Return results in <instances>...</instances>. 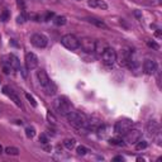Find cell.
Instances as JSON below:
<instances>
[{"label": "cell", "instance_id": "12", "mask_svg": "<svg viewBox=\"0 0 162 162\" xmlns=\"http://www.w3.org/2000/svg\"><path fill=\"white\" fill-rule=\"evenodd\" d=\"M3 93L7 95L8 98H10V100H13L17 106H22V103H20V99L18 98V95L15 94L14 91L9 88V86H3Z\"/></svg>", "mask_w": 162, "mask_h": 162}, {"label": "cell", "instance_id": "25", "mask_svg": "<svg viewBox=\"0 0 162 162\" xmlns=\"http://www.w3.org/2000/svg\"><path fill=\"white\" fill-rule=\"evenodd\" d=\"M53 22H54L56 25H65L66 24V18L65 17H56Z\"/></svg>", "mask_w": 162, "mask_h": 162}, {"label": "cell", "instance_id": "32", "mask_svg": "<svg viewBox=\"0 0 162 162\" xmlns=\"http://www.w3.org/2000/svg\"><path fill=\"white\" fill-rule=\"evenodd\" d=\"M148 4H152V5H160L161 4V0H147Z\"/></svg>", "mask_w": 162, "mask_h": 162}, {"label": "cell", "instance_id": "14", "mask_svg": "<svg viewBox=\"0 0 162 162\" xmlns=\"http://www.w3.org/2000/svg\"><path fill=\"white\" fill-rule=\"evenodd\" d=\"M1 68H3V72H4L5 75H9V74L14 70L13 66H12V63H10L8 56H4V57H1Z\"/></svg>", "mask_w": 162, "mask_h": 162}, {"label": "cell", "instance_id": "15", "mask_svg": "<svg viewBox=\"0 0 162 162\" xmlns=\"http://www.w3.org/2000/svg\"><path fill=\"white\" fill-rule=\"evenodd\" d=\"M88 4L91 8H98V9H103V10L108 9V4L104 0H88Z\"/></svg>", "mask_w": 162, "mask_h": 162}, {"label": "cell", "instance_id": "24", "mask_svg": "<svg viewBox=\"0 0 162 162\" xmlns=\"http://www.w3.org/2000/svg\"><path fill=\"white\" fill-rule=\"evenodd\" d=\"M109 143L113 144V146H124V142L122 141L120 138H110Z\"/></svg>", "mask_w": 162, "mask_h": 162}, {"label": "cell", "instance_id": "3", "mask_svg": "<svg viewBox=\"0 0 162 162\" xmlns=\"http://www.w3.org/2000/svg\"><path fill=\"white\" fill-rule=\"evenodd\" d=\"M54 108L60 114H62V115L66 116V114H68L70 111L72 110V105H71V103L68 101L67 98H65V96H60V98H57L56 101H54Z\"/></svg>", "mask_w": 162, "mask_h": 162}, {"label": "cell", "instance_id": "5", "mask_svg": "<svg viewBox=\"0 0 162 162\" xmlns=\"http://www.w3.org/2000/svg\"><path fill=\"white\" fill-rule=\"evenodd\" d=\"M132 127H133V123H132V120L129 119H120L115 123L114 125V132L116 134H125L127 132H128Z\"/></svg>", "mask_w": 162, "mask_h": 162}, {"label": "cell", "instance_id": "29", "mask_svg": "<svg viewBox=\"0 0 162 162\" xmlns=\"http://www.w3.org/2000/svg\"><path fill=\"white\" fill-rule=\"evenodd\" d=\"M39 142H40L42 144H47V143H48L47 135H46V134H40V135H39Z\"/></svg>", "mask_w": 162, "mask_h": 162}, {"label": "cell", "instance_id": "16", "mask_svg": "<svg viewBox=\"0 0 162 162\" xmlns=\"http://www.w3.org/2000/svg\"><path fill=\"white\" fill-rule=\"evenodd\" d=\"M108 47H109V46L106 44L104 40H95V51H94V52H96L99 56H101V54H103V52Z\"/></svg>", "mask_w": 162, "mask_h": 162}, {"label": "cell", "instance_id": "9", "mask_svg": "<svg viewBox=\"0 0 162 162\" xmlns=\"http://www.w3.org/2000/svg\"><path fill=\"white\" fill-rule=\"evenodd\" d=\"M38 66V57L33 52H28L25 54V67L28 70H34Z\"/></svg>", "mask_w": 162, "mask_h": 162}, {"label": "cell", "instance_id": "30", "mask_svg": "<svg viewBox=\"0 0 162 162\" xmlns=\"http://www.w3.org/2000/svg\"><path fill=\"white\" fill-rule=\"evenodd\" d=\"M47 119L51 122V123H56V118H54V115L52 114V113H51V111H47Z\"/></svg>", "mask_w": 162, "mask_h": 162}, {"label": "cell", "instance_id": "19", "mask_svg": "<svg viewBox=\"0 0 162 162\" xmlns=\"http://www.w3.org/2000/svg\"><path fill=\"white\" fill-rule=\"evenodd\" d=\"M5 153L9 156H18L19 155V149L17 147H7L5 148Z\"/></svg>", "mask_w": 162, "mask_h": 162}, {"label": "cell", "instance_id": "28", "mask_svg": "<svg viewBox=\"0 0 162 162\" xmlns=\"http://www.w3.org/2000/svg\"><path fill=\"white\" fill-rule=\"evenodd\" d=\"M25 98H27V100L29 101L30 104H32V106H34V108L37 106V101L34 100V98H33V96L30 95V94H28V93H27V94H25Z\"/></svg>", "mask_w": 162, "mask_h": 162}, {"label": "cell", "instance_id": "26", "mask_svg": "<svg viewBox=\"0 0 162 162\" xmlns=\"http://www.w3.org/2000/svg\"><path fill=\"white\" fill-rule=\"evenodd\" d=\"M76 152H77V155H81V156H84V155H86L88 153V148L86 147H84V146H79L77 148H76Z\"/></svg>", "mask_w": 162, "mask_h": 162}, {"label": "cell", "instance_id": "22", "mask_svg": "<svg viewBox=\"0 0 162 162\" xmlns=\"http://www.w3.org/2000/svg\"><path fill=\"white\" fill-rule=\"evenodd\" d=\"M25 135H27L28 138H33L35 135V129L33 127H27V128H25Z\"/></svg>", "mask_w": 162, "mask_h": 162}, {"label": "cell", "instance_id": "36", "mask_svg": "<svg viewBox=\"0 0 162 162\" xmlns=\"http://www.w3.org/2000/svg\"><path fill=\"white\" fill-rule=\"evenodd\" d=\"M156 35H157V37H161V32H160V29H157V32H156Z\"/></svg>", "mask_w": 162, "mask_h": 162}, {"label": "cell", "instance_id": "33", "mask_svg": "<svg viewBox=\"0 0 162 162\" xmlns=\"http://www.w3.org/2000/svg\"><path fill=\"white\" fill-rule=\"evenodd\" d=\"M17 4H18V7H19L20 9H24V8H25V4H24L23 0H17Z\"/></svg>", "mask_w": 162, "mask_h": 162}, {"label": "cell", "instance_id": "27", "mask_svg": "<svg viewBox=\"0 0 162 162\" xmlns=\"http://www.w3.org/2000/svg\"><path fill=\"white\" fill-rule=\"evenodd\" d=\"M27 15L25 14H20V15H18V18H17V23L18 24H23V23H25L27 22Z\"/></svg>", "mask_w": 162, "mask_h": 162}, {"label": "cell", "instance_id": "35", "mask_svg": "<svg viewBox=\"0 0 162 162\" xmlns=\"http://www.w3.org/2000/svg\"><path fill=\"white\" fill-rule=\"evenodd\" d=\"M113 161H124V158L122 156H116V157H114V158H113Z\"/></svg>", "mask_w": 162, "mask_h": 162}, {"label": "cell", "instance_id": "34", "mask_svg": "<svg viewBox=\"0 0 162 162\" xmlns=\"http://www.w3.org/2000/svg\"><path fill=\"white\" fill-rule=\"evenodd\" d=\"M53 17H54V14H53V13H47V15H46L44 20H46V22H48V20H49V19H52Z\"/></svg>", "mask_w": 162, "mask_h": 162}, {"label": "cell", "instance_id": "11", "mask_svg": "<svg viewBox=\"0 0 162 162\" xmlns=\"http://www.w3.org/2000/svg\"><path fill=\"white\" fill-rule=\"evenodd\" d=\"M143 71L147 75H153L157 71V63L153 60H146L143 62Z\"/></svg>", "mask_w": 162, "mask_h": 162}, {"label": "cell", "instance_id": "2", "mask_svg": "<svg viewBox=\"0 0 162 162\" xmlns=\"http://www.w3.org/2000/svg\"><path fill=\"white\" fill-rule=\"evenodd\" d=\"M66 118H67L68 123L71 125H74L75 128H82L86 124V115L82 114L81 111H74L71 110L68 114H66Z\"/></svg>", "mask_w": 162, "mask_h": 162}, {"label": "cell", "instance_id": "21", "mask_svg": "<svg viewBox=\"0 0 162 162\" xmlns=\"http://www.w3.org/2000/svg\"><path fill=\"white\" fill-rule=\"evenodd\" d=\"M9 18H10L9 10H8V9H4L3 12H1V14H0V20L5 23V22H8V20H9Z\"/></svg>", "mask_w": 162, "mask_h": 162}, {"label": "cell", "instance_id": "23", "mask_svg": "<svg viewBox=\"0 0 162 162\" xmlns=\"http://www.w3.org/2000/svg\"><path fill=\"white\" fill-rule=\"evenodd\" d=\"M147 142L146 141H143V139H139L138 142H137V144H135V148L138 149V151H141V149H144L146 147H147Z\"/></svg>", "mask_w": 162, "mask_h": 162}, {"label": "cell", "instance_id": "20", "mask_svg": "<svg viewBox=\"0 0 162 162\" xmlns=\"http://www.w3.org/2000/svg\"><path fill=\"white\" fill-rule=\"evenodd\" d=\"M63 144H65V147H66L67 149H72L74 147L76 146V141H75L74 138H71V139H65Z\"/></svg>", "mask_w": 162, "mask_h": 162}, {"label": "cell", "instance_id": "31", "mask_svg": "<svg viewBox=\"0 0 162 162\" xmlns=\"http://www.w3.org/2000/svg\"><path fill=\"white\" fill-rule=\"evenodd\" d=\"M147 44H148L149 47L155 48V49H158V44H157V43H155V42H151V40H148V42H147Z\"/></svg>", "mask_w": 162, "mask_h": 162}, {"label": "cell", "instance_id": "37", "mask_svg": "<svg viewBox=\"0 0 162 162\" xmlns=\"http://www.w3.org/2000/svg\"><path fill=\"white\" fill-rule=\"evenodd\" d=\"M0 153H3V147L0 146Z\"/></svg>", "mask_w": 162, "mask_h": 162}, {"label": "cell", "instance_id": "4", "mask_svg": "<svg viewBox=\"0 0 162 162\" xmlns=\"http://www.w3.org/2000/svg\"><path fill=\"white\" fill-rule=\"evenodd\" d=\"M61 43H62L63 47H66L67 49H77L80 47V39L74 34H66L61 38Z\"/></svg>", "mask_w": 162, "mask_h": 162}, {"label": "cell", "instance_id": "1", "mask_svg": "<svg viewBox=\"0 0 162 162\" xmlns=\"http://www.w3.org/2000/svg\"><path fill=\"white\" fill-rule=\"evenodd\" d=\"M37 77H38L39 84L43 86L46 94L47 95H53L56 93V86H54V84L52 82V81L49 80L48 75L46 74L44 70H38L37 71Z\"/></svg>", "mask_w": 162, "mask_h": 162}, {"label": "cell", "instance_id": "6", "mask_svg": "<svg viewBox=\"0 0 162 162\" xmlns=\"http://www.w3.org/2000/svg\"><path fill=\"white\" fill-rule=\"evenodd\" d=\"M101 58H103V62L104 65L106 66H113L115 62H116V58H118V56H116V52L114 48H110L108 47L106 48L103 54H101Z\"/></svg>", "mask_w": 162, "mask_h": 162}, {"label": "cell", "instance_id": "17", "mask_svg": "<svg viewBox=\"0 0 162 162\" xmlns=\"http://www.w3.org/2000/svg\"><path fill=\"white\" fill-rule=\"evenodd\" d=\"M8 57H9L10 63H12L13 68H14L15 71H22V66H20V61H19V58L17 57V56H14V54H8Z\"/></svg>", "mask_w": 162, "mask_h": 162}, {"label": "cell", "instance_id": "10", "mask_svg": "<svg viewBox=\"0 0 162 162\" xmlns=\"http://www.w3.org/2000/svg\"><path fill=\"white\" fill-rule=\"evenodd\" d=\"M80 46H81V48H82L85 52H88V53L94 52V51H95V40L90 39V38H84V39H81Z\"/></svg>", "mask_w": 162, "mask_h": 162}, {"label": "cell", "instance_id": "18", "mask_svg": "<svg viewBox=\"0 0 162 162\" xmlns=\"http://www.w3.org/2000/svg\"><path fill=\"white\" fill-rule=\"evenodd\" d=\"M88 22H90L91 24H94V25H96V27H99V28H104V29H106L108 28V25H106L103 20H100V19H95V18H88L86 19Z\"/></svg>", "mask_w": 162, "mask_h": 162}, {"label": "cell", "instance_id": "8", "mask_svg": "<svg viewBox=\"0 0 162 162\" xmlns=\"http://www.w3.org/2000/svg\"><path fill=\"white\" fill-rule=\"evenodd\" d=\"M125 135V141L128 142V143L130 144H135L137 142H138L141 139V137H142V133L139 130H137V129H129L127 133L124 134Z\"/></svg>", "mask_w": 162, "mask_h": 162}, {"label": "cell", "instance_id": "13", "mask_svg": "<svg viewBox=\"0 0 162 162\" xmlns=\"http://www.w3.org/2000/svg\"><path fill=\"white\" fill-rule=\"evenodd\" d=\"M147 132L151 137H156L157 134H160V125L156 120H149L147 123Z\"/></svg>", "mask_w": 162, "mask_h": 162}, {"label": "cell", "instance_id": "7", "mask_svg": "<svg viewBox=\"0 0 162 162\" xmlns=\"http://www.w3.org/2000/svg\"><path fill=\"white\" fill-rule=\"evenodd\" d=\"M30 42H32V44L34 46V47L37 48H44L46 46H47L48 43V39L46 35L40 34V33H35L32 35V38H30Z\"/></svg>", "mask_w": 162, "mask_h": 162}]
</instances>
